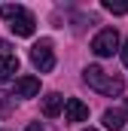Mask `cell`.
<instances>
[{
    "mask_svg": "<svg viewBox=\"0 0 128 131\" xmlns=\"http://www.w3.org/2000/svg\"><path fill=\"white\" fill-rule=\"evenodd\" d=\"M82 79H86V85H92L95 92H101V95H113V98H119L122 89H125V79H122V76L107 73L101 64H89L86 70H82Z\"/></svg>",
    "mask_w": 128,
    "mask_h": 131,
    "instance_id": "obj_1",
    "label": "cell"
},
{
    "mask_svg": "<svg viewBox=\"0 0 128 131\" xmlns=\"http://www.w3.org/2000/svg\"><path fill=\"white\" fill-rule=\"evenodd\" d=\"M31 64L37 67L40 73H49V70L55 67V46H52L49 37L37 40V43L31 46Z\"/></svg>",
    "mask_w": 128,
    "mask_h": 131,
    "instance_id": "obj_2",
    "label": "cell"
},
{
    "mask_svg": "<svg viewBox=\"0 0 128 131\" xmlns=\"http://www.w3.org/2000/svg\"><path fill=\"white\" fill-rule=\"evenodd\" d=\"M119 46H122V40H119V31L116 28H104L92 40V52H95L98 58H110L113 52H119Z\"/></svg>",
    "mask_w": 128,
    "mask_h": 131,
    "instance_id": "obj_3",
    "label": "cell"
},
{
    "mask_svg": "<svg viewBox=\"0 0 128 131\" xmlns=\"http://www.w3.org/2000/svg\"><path fill=\"white\" fill-rule=\"evenodd\" d=\"M9 28H12V34H15V37H34L37 18H34L28 9H22V12H18V15L12 18V25H9Z\"/></svg>",
    "mask_w": 128,
    "mask_h": 131,
    "instance_id": "obj_4",
    "label": "cell"
},
{
    "mask_svg": "<svg viewBox=\"0 0 128 131\" xmlns=\"http://www.w3.org/2000/svg\"><path fill=\"white\" fill-rule=\"evenodd\" d=\"M64 119L67 122H86L89 119V107L79 98H67L64 101Z\"/></svg>",
    "mask_w": 128,
    "mask_h": 131,
    "instance_id": "obj_5",
    "label": "cell"
},
{
    "mask_svg": "<svg viewBox=\"0 0 128 131\" xmlns=\"http://www.w3.org/2000/svg\"><path fill=\"white\" fill-rule=\"evenodd\" d=\"M40 95V79L37 76H18L15 79V98H37Z\"/></svg>",
    "mask_w": 128,
    "mask_h": 131,
    "instance_id": "obj_6",
    "label": "cell"
},
{
    "mask_svg": "<svg viewBox=\"0 0 128 131\" xmlns=\"http://www.w3.org/2000/svg\"><path fill=\"white\" fill-rule=\"evenodd\" d=\"M61 110H64V98L58 95V92H49V95L43 98V116L52 119V116H58Z\"/></svg>",
    "mask_w": 128,
    "mask_h": 131,
    "instance_id": "obj_7",
    "label": "cell"
},
{
    "mask_svg": "<svg viewBox=\"0 0 128 131\" xmlns=\"http://www.w3.org/2000/svg\"><path fill=\"white\" fill-rule=\"evenodd\" d=\"M15 73H18V58L15 55H0V82L12 79Z\"/></svg>",
    "mask_w": 128,
    "mask_h": 131,
    "instance_id": "obj_8",
    "label": "cell"
},
{
    "mask_svg": "<svg viewBox=\"0 0 128 131\" xmlns=\"http://www.w3.org/2000/svg\"><path fill=\"white\" fill-rule=\"evenodd\" d=\"M122 122H125L122 113H116V110H107L104 113V128L107 131H122Z\"/></svg>",
    "mask_w": 128,
    "mask_h": 131,
    "instance_id": "obj_9",
    "label": "cell"
},
{
    "mask_svg": "<svg viewBox=\"0 0 128 131\" xmlns=\"http://www.w3.org/2000/svg\"><path fill=\"white\" fill-rule=\"evenodd\" d=\"M104 9L113 15H128V3H116V0H104Z\"/></svg>",
    "mask_w": 128,
    "mask_h": 131,
    "instance_id": "obj_10",
    "label": "cell"
},
{
    "mask_svg": "<svg viewBox=\"0 0 128 131\" xmlns=\"http://www.w3.org/2000/svg\"><path fill=\"white\" fill-rule=\"evenodd\" d=\"M22 9H25V6H18V3H15V6H12V3H3V6H0V15L12 21V18H15V15L22 12Z\"/></svg>",
    "mask_w": 128,
    "mask_h": 131,
    "instance_id": "obj_11",
    "label": "cell"
},
{
    "mask_svg": "<svg viewBox=\"0 0 128 131\" xmlns=\"http://www.w3.org/2000/svg\"><path fill=\"white\" fill-rule=\"evenodd\" d=\"M119 55H122V64L128 67V43H122V46H119Z\"/></svg>",
    "mask_w": 128,
    "mask_h": 131,
    "instance_id": "obj_12",
    "label": "cell"
},
{
    "mask_svg": "<svg viewBox=\"0 0 128 131\" xmlns=\"http://www.w3.org/2000/svg\"><path fill=\"white\" fill-rule=\"evenodd\" d=\"M25 131H43V125H40V122H31V125H28Z\"/></svg>",
    "mask_w": 128,
    "mask_h": 131,
    "instance_id": "obj_13",
    "label": "cell"
},
{
    "mask_svg": "<svg viewBox=\"0 0 128 131\" xmlns=\"http://www.w3.org/2000/svg\"><path fill=\"white\" fill-rule=\"evenodd\" d=\"M82 131H98V128H82Z\"/></svg>",
    "mask_w": 128,
    "mask_h": 131,
    "instance_id": "obj_14",
    "label": "cell"
},
{
    "mask_svg": "<svg viewBox=\"0 0 128 131\" xmlns=\"http://www.w3.org/2000/svg\"><path fill=\"white\" fill-rule=\"evenodd\" d=\"M125 110H128V101H125Z\"/></svg>",
    "mask_w": 128,
    "mask_h": 131,
    "instance_id": "obj_15",
    "label": "cell"
}]
</instances>
